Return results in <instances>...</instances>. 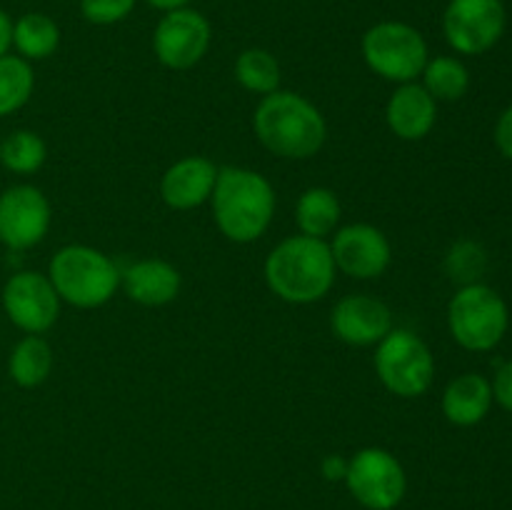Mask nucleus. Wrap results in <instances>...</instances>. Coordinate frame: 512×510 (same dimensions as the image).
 I'll use <instances>...</instances> for the list:
<instances>
[{
	"mask_svg": "<svg viewBox=\"0 0 512 510\" xmlns=\"http://www.w3.org/2000/svg\"><path fill=\"white\" fill-rule=\"evenodd\" d=\"M335 260L330 245L310 235H290L268 253L263 275L268 288L290 305L323 300L335 283Z\"/></svg>",
	"mask_w": 512,
	"mask_h": 510,
	"instance_id": "1",
	"label": "nucleus"
},
{
	"mask_svg": "<svg viewBox=\"0 0 512 510\" xmlns=\"http://www.w3.org/2000/svg\"><path fill=\"white\" fill-rule=\"evenodd\" d=\"M253 130L265 150L285 160H308L328 138L323 113L293 90L263 95L253 115Z\"/></svg>",
	"mask_w": 512,
	"mask_h": 510,
	"instance_id": "2",
	"label": "nucleus"
},
{
	"mask_svg": "<svg viewBox=\"0 0 512 510\" xmlns=\"http://www.w3.org/2000/svg\"><path fill=\"white\" fill-rule=\"evenodd\" d=\"M210 203L220 233L233 243L248 245L273 223L275 188L258 170L225 165L218 170Z\"/></svg>",
	"mask_w": 512,
	"mask_h": 510,
	"instance_id": "3",
	"label": "nucleus"
},
{
	"mask_svg": "<svg viewBox=\"0 0 512 510\" xmlns=\"http://www.w3.org/2000/svg\"><path fill=\"white\" fill-rule=\"evenodd\" d=\"M48 278L63 303L93 310L108 303L120 288V270L103 250L65 245L50 258Z\"/></svg>",
	"mask_w": 512,
	"mask_h": 510,
	"instance_id": "4",
	"label": "nucleus"
},
{
	"mask_svg": "<svg viewBox=\"0 0 512 510\" xmlns=\"http://www.w3.org/2000/svg\"><path fill=\"white\" fill-rule=\"evenodd\" d=\"M508 325V305L490 285H463L448 305L450 335L460 348L473 353H485L500 345L508 333Z\"/></svg>",
	"mask_w": 512,
	"mask_h": 510,
	"instance_id": "5",
	"label": "nucleus"
},
{
	"mask_svg": "<svg viewBox=\"0 0 512 510\" xmlns=\"http://www.w3.org/2000/svg\"><path fill=\"white\" fill-rule=\"evenodd\" d=\"M363 60L388 83H415L428 63V43L418 28L400 20H383L363 35Z\"/></svg>",
	"mask_w": 512,
	"mask_h": 510,
	"instance_id": "6",
	"label": "nucleus"
},
{
	"mask_svg": "<svg viewBox=\"0 0 512 510\" xmlns=\"http://www.w3.org/2000/svg\"><path fill=\"white\" fill-rule=\"evenodd\" d=\"M375 373L385 390L398 398H420L435 378V358L413 330L393 328L375 350Z\"/></svg>",
	"mask_w": 512,
	"mask_h": 510,
	"instance_id": "7",
	"label": "nucleus"
},
{
	"mask_svg": "<svg viewBox=\"0 0 512 510\" xmlns=\"http://www.w3.org/2000/svg\"><path fill=\"white\" fill-rule=\"evenodd\" d=\"M345 485L368 510H393L405 495V470L385 448H363L348 460Z\"/></svg>",
	"mask_w": 512,
	"mask_h": 510,
	"instance_id": "8",
	"label": "nucleus"
},
{
	"mask_svg": "<svg viewBox=\"0 0 512 510\" xmlns=\"http://www.w3.org/2000/svg\"><path fill=\"white\" fill-rule=\"evenodd\" d=\"M443 33L460 55H483L505 33V8L500 0H450L443 15Z\"/></svg>",
	"mask_w": 512,
	"mask_h": 510,
	"instance_id": "9",
	"label": "nucleus"
},
{
	"mask_svg": "<svg viewBox=\"0 0 512 510\" xmlns=\"http://www.w3.org/2000/svg\"><path fill=\"white\" fill-rule=\"evenodd\" d=\"M213 40L208 18L193 8L170 10L153 33V53L170 70H190L205 58Z\"/></svg>",
	"mask_w": 512,
	"mask_h": 510,
	"instance_id": "10",
	"label": "nucleus"
},
{
	"mask_svg": "<svg viewBox=\"0 0 512 510\" xmlns=\"http://www.w3.org/2000/svg\"><path fill=\"white\" fill-rule=\"evenodd\" d=\"M63 300L55 293L48 275L20 270L3 285V310L15 328L28 335H40L55 325Z\"/></svg>",
	"mask_w": 512,
	"mask_h": 510,
	"instance_id": "11",
	"label": "nucleus"
},
{
	"mask_svg": "<svg viewBox=\"0 0 512 510\" xmlns=\"http://www.w3.org/2000/svg\"><path fill=\"white\" fill-rule=\"evenodd\" d=\"M50 203L35 185H10L0 193V243L10 250L35 248L50 230Z\"/></svg>",
	"mask_w": 512,
	"mask_h": 510,
	"instance_id": "12",
	"label": "nucleus"
},
{
	"mask_svg": "<svg viewBox=\"0 0 512 510\" xmlns=\"http://www.w3.org/2000/svg\"><path fill=\"white\" fill-rule=\"evenodd\" d=\"M328 245L335 268L355 280L380 278L393 260L388 235L370 223H353L335 230L333 243Z\"/></svg>",
	"mask_w": 512,
	"mask_h": 510,
	"instance_id": "13",
	"label": "nucleus"
},
{
	"mask_svg": "<svg viewBox=\"0 0 512 510\" xmlns=\"http://www.w3.org/2000/svg\"><path fill=\"white\" fill-rule=\"evenodd\" d=\"M330 330L343 343L368 348L393 330V313L373 295H345L330 313Z\"/></svg>",
	"mask_w": 512,
	"mask_h": 510,
	"instance_id": "14",
	"label": "nucleus"
},
{
	"mask_svg": "<svg viewBox=\"0 0 512 510\" xmlns=\"http://www.w3.org/2000/svg\"><path fill=\"white\" fill-rule=\"evenodd\" d=\"M218 170V165L203 155L175 160L160 178V198L173 210L200 208L213 195Z\"/></svg>",
	"mask_w": 512,
	"mask_h": 510,
	"instance_id": "15",
	"label": "nucleus"
},
{
	"mask_svg": "<svg viewBox=\"0 0 512 510\" xmlns=\"http://www.w3.org/2000/svg\"><path fill=\"white\" fill-rule=\"evenodd\" d=\"M438 120V100L418 83H403L395 88L385 105V123L400 140H423Z\"/></svg>",
	"mask_w": 512,
	"mask_h": 510,
	"instance_id": "16",
	"label": "nucleus"
},
{
	"mask_svg": "<svg viewBox=\"0 0 512 510\" xmlns=\"http://www.w3.org/2000/svg\"><path fill=\"white\" fill-rule=\"evenodd\" d=\"M120 285L135 303L160 308V305H168L178 298L183 278H180L178 268L170 265L168 260L145 258L128 265L120 273Z\"/></svg>",
	"mask_w": 512,
	"mask_h": 510,
	"instance_id": "17",
	"label": "nucleus"
},
{
	"mask_svg": "<svg viewBox=\"0 0 512 510\" xmlns=\"http://www.w3.org/2000/svg\"><path fill=\"white\" fill-rule=\"evenodd\" d=\"M493 408V385L480 373H463L443 393V415L453 425L470 428L488 418Z\"/></svg>",
	"mask_w": 512,
	"mask_h": 510,
	"instance_id": "18",
	"label": "nucleus"
},
{
	"mask_svg": "<svg viewBox=\"0 0 512 510\" xmlns=\"http://www.w3.org/2000/svg\"><path fill=\"white\" fill-rule=\"evenodd\" d=\"M53 370V348L40 335H25L8 358V375L20 388H38Z\"/></svg>",
	"mask_w": 512,
	"mask_h": 510,
	"instance_id": "19",
	"label": "nucleus"
},
{
	"mask_svg": "<svg viewBox=\"0 0 512 510\" xmlns=\"http://www.w3.org/2000/svg\"><path fill=\"white\" fill-rule=\"evenodd\" d=\"M340 200L330 188H308L295 203V223L303 235L325 240L340 223Z\"/></svg>",
	"mask_w": 512,
	"mask_h": 510,
	"instance_id": "20",
	"label": "nucleus"
},
{
	"mask_svg": "<svg viewBox=\"0 0 512 510\" xmlns=\"http://www.w3.org/2000/svg\"><path fill=\"white\" fill-rule=\"evenodd\" d=\"M13 45L20 58L45 60L58 50L60 28L50 15L25 13L13 23Z\"/></svg>",
	"mask_w": 512,
	"mask_h": 510,
	"instance_id": "21",
	"label": "nucleus"
},
{
	"mask_svg": "<svg viewBox=\"0 0 512 510\" xmlns=\"http://www.w3.org/2000/svg\"><path fill=\"white\" fill-rule=\"evenodd\" d=\"M35 88L33 68L20 55H0V118L13 115L30 100Z\"/></svg>",
	"mask_w": 512,
	"mask_h": 510,
	"instance_id": "22",
	"label": "nucleus"
},
{
	"mask_svg": "<svg viewBox=\"0 0 512 510\" xmlns=\"http://www.w3.org/2000/svg\"><path fill=\"white\" fill-rule=\"evenodd\" d=\"M235 80L245 90L270 95L280 90V63L265 48H248L235 60Z\"/></svg>",
	"mask_w": 512,
	"mask_h": 510,
	"instance_id": "23",
	"label": "nucleus"
},
{
	"mask_svg": "<svg viewBox=\"0 0 512 510\" xmlns=\"http://www.w3.org/2000/svg\"><path fill=\"white\" fill-rule=\"evenodd\" d=\"M48 158L45 140L33 130H13L5 140H0V163L15 175H33L43 168Z\"/></svg>",
	"mask_w": 512,
	"mask_h": 510,
	"instance_id": "24",
	"label": "nucleus"
},
{
	"mask_svg": "<svg viewBox=\"0 0 512 510\" xmlns=\"http://www.w3.org/2000/svg\"><path fill=\"white\" fill-rule=\"evenodd\" d=\"M423 88L433 95L435 100H460L470 88V73L458 58L450 55H438L428 60L423 68Z\"/></svg>",
	"mask_w": 512,
	"mask_h": 510,
	"instance_id": "25",
	"label": "nucleus"
},
{
	"mask_svg": "<svg viewBox=\"0 0 512 510\" xmlns=\"http://www.w3.org/2000/svg\"><path fill=\"white\" fill-rule=\"evenodd\" d=\"M445 268H448L450 278L453 280H460V283L465 285L475 283V278L485 270V250L480 248V245L468 243V240H465V243H458L450 250Z\"/></svg>",
	"mask_w": 512,
	"mask_h": 510,
	"instance_id": "26",
	"label": "nucleus"
},
{
	"mask_svg": "<svg viewBox=\"0 0 512 510\" xmlns=\"http://www.w3.org/2000/svg\"><path fill=\"white\" fill-rule=\"evenodd\" d=\"M138 0H80V15L93 25H115L133 13Z\"/></svg>",
	"mask_w": 512,
	"mask_h": 510,
	"instance_id": "27",
	"label": "nucleus"
},
{
	"mask_svg": "<svg viewBox=\"0 0 512 510\" xmlns=\"http://www.w3.org/2000/svg\"><path fill=\"white\" fill-rule=\"evenodd\" d=\"M490 385H493V400H498L508 413H512V360L500 365Z\"/></svg>",
	"mask_w": 512,
	"mask_h": 510,
	"instance_id": "28",
	"label": "nucleus"
},
{
	"mask_svg": "<svg viewBox=\"0 0 512 510\" xmlns=\"http://www.w3.org/2000/svg\"><path fill=\"white\" fill-rule=\"evenodd\" d=\"M495 145H498L505 158L512 160V105L508 110H503L498 125H495Z\"/></svg>",
	"mask_w": 512,
	"mask_h": 510,
	"instance_id": "29",
	"label": "nucleus"
},
{
	"mask_svg": "<svg viewBox=\"0 0 512 510\" xmlns=\"http://www.w3.org/2000/svg\"><path fill=\"white\" fill-rule=\"evenodd\" d=\"M345 473H348V460L340 455H328L323 460V475L328 480H345Z\"/></svg>",
	"mask_w": 512,
	"mask_h": 510,
	"instance_id": "30",
	"label": "nucleus"
},
{
	"mask_svg": "<svg viewBox=\"0 0 512 510\" xmlns=\"http://www.w3.org/2000/svg\"><path fill=\"white\" fill-rule=\"evenodd\" d=\"M10 45H13V20L0 8V55H8Z\"/></svg>",
	"mask_w": 512,
	"mask_h": 510,
	"instance_id": "31",
	"label": "nucleus"
},
{
	"mask_svg": "<svg viewBox=\"0 0 512 510\" xmlns=\"http://www.w3.org/2000/svg\"><path fill=\"white\" fill-rule=\"evenodd\" d=\"M150 8L155 10H163V13H170V10H180V8H188L190 0H145Z\"/></svg>",
	"mask_w": 512,
	"mask_h": 510,
	"instance_id": "32",
	"label": "nucleus"
}]
</instances>
